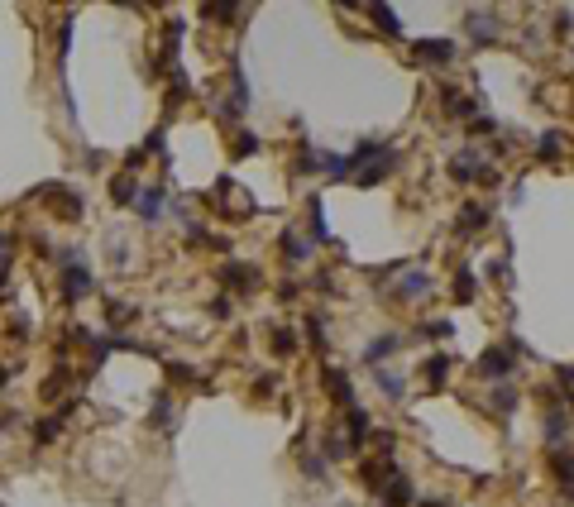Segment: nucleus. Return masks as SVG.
<instances>
[{
	"label": "nucleus",
	"mask_w": 574,
	"mask_h": 507,
	"mask_svg": "<svg viewBox=\"0 0 574 507\" xmlns=\"http://www.w3.org/2000/svg\"><path fill=\"white\" fill-rule=\"evenodd\" d=\"M393 168H398V154H393V149H383V154L368 163V168H359V173H354V182H359V187H378V182L393 173Z\"/></svg>",
	"instance_id": "f257e3e1"
},
{
	"label": "nucleus",
	"mask_w": 574,
	"mask_h": 507,
	"mask_svg": "<svg viewBox=\"0 0 574 507\" xmlns=\"http://www.w3.org/2000/svg\"><path fill=\"white\" fill-rule=\"evenodd\" d=\"M412 53H416L426 67H445L450 58H455V44H445V39H426V44H416Z\"/></svg>",
	"instance_id": "7ed1b4c3"
},
{
	"label": "nucleus",
	"mask_w": 574,
	"mask_h": 507,
	"mask_svg": "<svg viewBox=\"0 0 574 507\" xmlns=\"http://www.w3.org/2000/svg\"><path fill=\"white\" fill-rule=\"evenodd\" d=\"M373 378H378V388H383L388 397H402V378H398V373H388V368H373Z\"/></svg>",
	"instance_id": "ddd939ff"
},
{
	"label": "nucleus",
	"mask_w": 574,
	"mask_h": 507,
	"mask_svg": "<svg viewBox=\"0 0 574 507\" xmlns=\"http://www.w3.org/2000/svg\"><path fill=\"white\" fill-rule=\"evenodd\" d=\"M426 378H430V383H445V378H450V359H445V354L426 359Z\"/></svg>",
	"instance_id": "4468645a"
},
{
	"label": "nucleus",
	"mask_w": 574,
	"mask_h": 507,
	"mask_svg": "<svg viewBox=\"0 0 574 507\" xmlns=\"http://www.w3.org/2000/svg\"><path fill=\"white\" fill-rule=\"evenodd\" d=\"M469 34H478V39H493V15L483 10V15H469Z\"/></svg>",
	"instance_id": "f3484780"
},
{
	"label": "nucleus",
	"mask_w": 574,
	"mask_h": 507,
	"mask_svg": "<svg viewBox=\"0 0 574 507\" xmlns=\"http://www.w3.org/2000/svg\"><path fill=\"white\" fill-rule=\"evenodd\" d=\"M398 345H402L398 335H378V340H373V345H368L364 354H368V359H383V354H388V349H398Z\"/></svg>",
	"instance_id": "dca6fc26"
},
{
	"label": "nucleus",
	"mask_w": 574,
	"mask_h": 507,
	"mask_svg": "<svg viewBox=\"0 0 574 507\" xmlns=\"http://www.w3.org/2000/svg\"><path fill=\"white\" fill-rule=\"evenodd\" d=\"M273 349L287 354V349H297V335H273Z\"/></svg>",
	"instance_id": "b1692460"
},
{
	"label": "nucleus",
	"mask_w": 574,
	"mask_h": 507,
	"mask_svg": "<svg viewBox=\"0 0 574 507\" xmlns=\"http://www.w3.org/2000/svg\"><path fill=\"white\" fill-rule=\"evenodd\" d=\"M283 249H287V258H292V263H306V258H311V244H306V239H297L292 230H283Z\"/></svg>",
	"instance_id": "0eeeda50"
},
{
	"label": "nucleus",
	"mask_w": 574,
	"mask_h": 507,
	"mask_svg": "<svg viewBox=\"0 0 574 507\" xmlns=\"http://www.w3.org/2000/svg\"><path fill=\"white\" fill-rule=\"evenodd\" d=\"M493 407L498 412H512V407H517V388H512V383H503V388L493 393Z\"/></svg>",
	"instance_id": "a211bd4d"
},
{
	"label": "nucleus",
	"mask_w": 574,
	"mask_h": 507,
	"mask_svg": "<svg viewBox=\"0 0 574 507\" xmlns=\"http://www.w3.org/2000/svg\"><path fill=\"white\" fill-rule=\"evenodd\" d=\"M412 498H416L412 478L393 474V478H388V483H383V507H412Z\"/></svg>",
	"instance_id": "20e7f679"
},
{
	"label": "nucleus",
	"mask_w": 574,
	"mask_h": 507,
	"mask_svg": "<svg viewBox=\"0 0 574 507\" xmlns=\"http://www.w3.org/2000/svg\"><path fill=\"white\" fill-rule=\"evenodd\" d=\"M368 15L378 19V24H383V29H388V34H398V15H393L388 5H368Z\"/></svg>",
	"instance_id": "6ab92c4d"
},
{
	"label": "nucleus",
	"mask_w": 574,
	"mask_h": 507,
	"mask_svg": "<svg viewBox=\"0 0 574 507\" xmlns=\"http://www.w3.org/2000/svg\"><path fill=\"white\" fill-rule=\"evenodd\" d=\"M258 149V134H239L235 139V154H254Z\"/></svg>",
	"instance_id": "5701e85b"
},
{
	"label": "nucleus",
	"mask_w": 574,
	"mask_h": 507,
	"mask_svg": "<svg viewBox=\"0 0 574 507\" xmlns=\"http://www.w3.org/2000/svg\"><path fill=\"white\" fill-rule=\"evenodd\" d=\"M565 431H570V426H565V416H560V412L545 416V436H550V445H555V450H565Z\"/></svg>",
	"instance_id": "9d476101"
},
{
	"label": "nucleus",
	"mask_w": 574,
	"mask_h": 507,
	"mask_svg": "<svg viewBox=\"0 0 574 507\" xmlns=\"http://www.w3.org/2000/svg\"><path fill=\"white\" fill-rule=\"evenodd\" d=\"M478 173H483V159H478V154H460V159H455V182H474Z\"/></svg>",
	"instance_id": "423d86ee"
},
{
	"label": "nucleus",
	"mask_w": 574,
	"mask_h": 507,
	"mask_svg": "<svg viewBox=\"0 0 574 507\" xmlns=\"http://www.w3.org/2000/svg\"><path fill=\"white\" fill-rule=\"evenodd\" d=\"M5 378H10V373H5V368H0V388H5Z\"/></svg>",
	"instance_id": "393cba45"
},
{
	"label": "nucleus",
	"mask_w": 574,
	"mask_h": 507,
	"mask_svg": "<svg viewBox=\"0 0 574 507\" xmlns=\"http://www.w3.org/2000/svg\"><path fill=\"white\" fill-rule=\"evenodd\" d=\"M460 216H464V221H460L464 230H483V225H488V211H483V206H464Z\"/></svg>",
	"instance_id": "2eb2a0df"
},
{
	"label": "nucleus",
	"mask_w": 574,
	"mask_h": 507,
	"mask_svg": "<svg viewBox=\"0 0 574 507\" xmlns=\"http://www.w3.org/2000/svg\"><path fill=\"white\" fill-rule=\"evenodd\" d=\"M455 297H460V301L474 297V273H460V278H455Z\"/></svg>",
	"instance_id": "aec40b11"
},
{
	"label": "nucleus",
	"mask_w": 574,
	"mask_h": 507,
	"mask_svg": "<svg viewBox=\"0 0 574 507\" xmlns=\"http://www.w3.org/2000/svg\"><path fill=\"white\" fill-rule=\"evenodd\" d=\"M321 168L340 182V177H350V159H335V154H321Z\"/></svg>",
	"instance_id": "f8f14e48"
},
{
	"label": "nucleus",
	"mask_w": 574,
	"mask_h": 507,
	"mask_svg": "<svg viewBox=\"0 0 574 507\" xmlns=\"http://www.w3.org/2000/svg\"><path fill=\"white\" fill-rule=\"evenodd\" d=\"M426 292H430V278H426V273H407V278H398V297L421 301Z\"/></svg>",
	"instance_id": "39448f33"
},
{
	"label": "nucleus",
	"mask_w": 574,
	"mask_h": 507,
	"mask_svg": "<svg viewBox=\"0 0 574 507\" xmlns=\"http://www.w3.org/2000/svg\"><path fill=\"white\" fill-rule=\"evenodd\" d=\"M450 331H455L450 321H426V326H421V335H426V340H440V335H450Z\"/></svg>",
	"instance_id": "412c9836"
},
{
	"label": "nucleus",
	"mask_w": 574,
	"mask_h": 507,
	"mask_svg": "<svg viewBox=\"0 0 574 507\" xmlns=\"http://www.w3.org/2000/svg\"><path fill=\"white\" fill-rule=\"evenodd\" d=\"M560 149H565L560 134H545V139H541V159H560Z\"/></svg>",
	"instance_id": "4be33fe9"
},
{
	"label": "nucleus",
	"mask_w": 574,
	"mask_h": 507,
	"mask_svg": "<svg viewBox=\"0 0 574 507\" xmlns=\"http://www.w3.org/2000/svg\"><path fill=\"white\" fill-rule=\"evenodd\" d=\"M139 211H144V221H158V211H163V191H144V196H139Z\"/></svg>",
	"instance_id": "9b49d317"
},
{
	"label": "nucleus",
	"mask_w": 574,
	"mask_h": 507,
	"mask_svg": "<svg viewBox=\"0 0 574 507\" xmlns=\"http://www.w3.org/2000/svg\"><path fill=\"white\" fill-rule=\"evenodd\" d=\"M345 436H350L354 445L368 436V412H359V407H350V421H345Z\"/></svg>",
	"instance_id": "6e6552de"
},
{
	"label": "nucleus",
	"mask_w": 574,
	"mask_h": 507,
	"mask_svg": "<svg viewBox=\"0 0 574 507\" xmlns=\"http://www.w3.org/2000/svg\"><path fill=\"white\" fill-rule=\"evenodd\" d=\"M421 507H445V503H421Z\"/></svg>",
	"instance_id": "a878e982"
},
{
	"label": "nucleus",
	"mask_w": 574,
	"mask_h": 507,
	"mask_svg": "<svg viewBox=\"0 0 574 507\" xmlns=\"http://www.w3.org/2000/svg\"><path fill=\"white\" fill-rule=\"evenodd\" d=\"M478 373L493 378V383H503L512 373V354H508V349H483V354H478Z\"/></svg>",
	"instance_id": "f03ea898"
},
{
	"label": "nucleus",
	"mask_w": 574,
	"mask_h": 507,
	"mask_svg": "<svg viewBox=\"0 0 574 507\" xmlns=\"http://www.w3.org/2000/svg\"><path fill=\"white\" fill-rule=\"evenodd\" d=\"M326 388H331V393L340 397V402H345V407H350V378H345V373H340V368H326Z\"/></svg>",
	"instance_id": "1a4fd4ad"
}]
</instances>
